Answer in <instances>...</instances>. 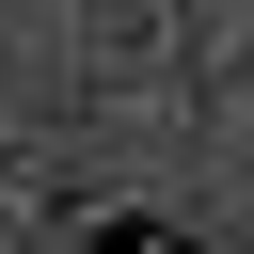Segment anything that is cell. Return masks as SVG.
Wrapping results in <instances>:
<instances>
[{
  "label": "cell",
  "instance_id": "obj_1",
  "mask_svg": "<svg viewBox=\"0 0 254 254\" xmlns=\"http://www.w3.org/2000/svg\"><path fill=\"white\" fill-rule=\"evenodd\" d=\"M64 254H190V238H175V222H95V206H79V222H64Z\"/></svg>",
  "mask_w": 254,
  "mask_h": 254
}]
</instances>
